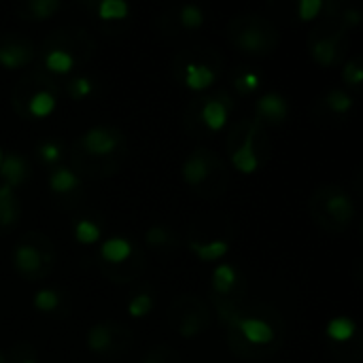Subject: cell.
<instances>
[{
    "instance_id": "obj_1",
    "label": "cell",
    "mask_w": 363,
    "mask_h": 363,
    "mask_svg": "<svg viewBox=\"0 0 363 363\" xmlns=\"http://www.w3.org/2000/svg\"><path fill=\"white\" fill-rule=\"evenodd\" d=\"M81 145L87 153H91L96 157H104V155H111L121 145V134L113 128L96 125L83 134Z\"/></svg>"
},
{
    "instance_id": "obj_2",
    "label": "cell",
    "mask_w": 363,
    "mask_h": 363,
    "mask_svg": "<svg viewBox=\"0 0 363 363\" xmlns=\"http://www.w3.org/2000/svg\"><path fill=\"white\" fill-rule=\"evenodd\" d=\"M236 328L247 338L249 345H270L274 340V330L264 319L245 317V319H238Z\"/></svg>"
},
{
    "instance_id": "obj_3",
    "label": "cell",
    "mask_w": 363,
    "mask_h": 363,
    "mask_svg": "<svg viewBox=\"0 0 363 363\" xmlns=\"http://www.w3.org/2000/svg\"><path fill=\"white\" fill-rule=\"evenodd\" d=\"M257 113H259L262 117L274 121V123H281V121H285L287 115H289V104H287V100H285L281 94L268 91V94H264V96L257 100Z\"/></svg>"
},
{
    "instance_id": "obj_4",
    "label": "cell",
    "mask_w": 363,
    "mask_h": 363,
    "mask_svg": "<svg viewBox=\"0 0 363 363\" xmlns=\"http://www.w3.org/2000/svg\"><path fill=\"white\" fill-rule=\"evenodd\" d=\"M232 164L238 172L242 174H253L259 166V157L255 153V147H253V134H249L240 147L232 153Z\"/></svg>"
},
{
    "instance_id": "obj_5",
    "label": "cell",
    "mask_w": 363,
    "mask_h": 363,
    "mask_svg": "<svg viewBox=\"0 0 363 363\" xmlns=\"http://www.w3.org/2000/svg\"><path fill=\"white\" fill-rule=\"evenodd\" d=\"M32 49L23 43H6L0 45V66L6 70H15L32 60Z\"/></svg>"
},
{
    "instance_id": "obj_6",
    "label": "cell",
    "mask_w": 363,
    "mask_h": 363,
    "mask_svg": "<svg viewBox=\"0 0 363 363\" xmlns=\"http://www.w3.org/2000/svg\"><path fill=\"white\" fill-rule=\"evenodd\" d=\"M325 211H328V215H330L334 221H338V223H349V221H353V217H355V204H353V200H351L347 194H342V191H336V194H332V196L325 200Z\"/></svg>"
},
{
    "instance_id": "obj_7",
    "label": "cell",
    "mask_w": 363,
    "mask_h": 363,
    "mask_svg": "<svg viewBox=\"0 0 363 363\" xmlns=\"http://www.w3.org/2000/svg\"><path fill=\"white\" fill-rule=\"evenodd\" d=\"M215 83V70L206 64H187L185 66V85L191 91H204Z\"/></svg>"
},
{
    "instance_id": "obj_8",
    "label": "cell",
    "mask_w": 363,
    "mask_h": 363,
    "mask_svg": "<svg viewBox=\"0 0 363 363\" xmlns=\"http://www.w3.org/2000/svg\"><path fill=\"white\" fill-rule=\"evenodd\" d=\"M15 268L23 274H34L43 266V253L32 245H19L13 253Z\"/></svg>"
},
{
    "instance_id": "obj_9",
    "label": "cell",
    "mask_w": 363,
    "mask_h": 363,
    "mask_svg": "<svg viewBox=\"0 0 363 363\" xmlns=\"http://www.w3.org/2000/svg\"><path fill=\"white\" fill-rule=\"evenodd\" d=\"M132 251H134V249H132V242H130V240L115 236V238H108V240L102 242L100 255H102V259L108 262V264H123V262L130 259Z\"/></svg>"
},
{
    "instance_id": "obj_10",
    "label": "cell",
    "mask_w": 363,
    "mask_h": 363,
    "mask_svg": "<svg viewBox=\"0 0 363 363\" xmlns=\"http://www.w3.org/2000/svg\"><path fill=\"white\" fill-rule=\"evenodd\" d=\"M28 174V168H26V162L11 153V155H4L2 164H0V177L4 179V185H9L11 189H15Z\"/></svg>"
},
{
    "instance_id": "obj_11",
    "label": "cell",
    "mask_w": 363,
    "mask_h": 363,
    "mask_svg": "<svg viewBox=\"0 0 363 363\" xmlns=\"http://www.w3.org/2000/svg\"><path fill=\"white\" fill-rule=\"evenodd\" d=\"M200 115H202V123H204L208 130H213V132L223 130L225 123H228V106H225L223 102L215 100V98H211V100L204 102Z\"/></svg>"
},
{
    "instance_id": "obj_12",
    "label": "cell",
    "mask_w": 363,
    "mask_h": 363,
    "mask_svg": "<svg viewBox=\"0 0 363 363\" xmlns=\"http://www.w3.org/2000/svg\"><path fill=\"white\" fill-rule=\"evenodd\" d=\"M181 174L183 179L189 183V185H200L206 181L208 177V160L202 155V153H194L185 160L183 168H181Z\"/></svg>"
},
{
    "instance_id": "obj_13",
    "label": "cell",
    "mask_w": 363,
    "mask_h": 363,
    "mask_svg": "<svg viewBox=\"0 0 363 363\" xmlns=\"http://www.w3.org/2000/svg\"><path fill=\"white\" fill-rule=\"evenodd\" d=\"M191 253L200 262H219L221 257L228 255L230 245L225 240H213V242H191L189 245Z\"/></svg>"
},
{
    "instance_id": "obj_14",
    "label": "cell",
    "mask_w": 363,
    "mask_h": 363,
    "mask_svg": "<svg viewBox=\"0 0 363 363\" xmlns=\"http://www.w3.org/2000/svg\"><path fill=\"white\" fill-rule=\"evenodd\" d=\"M17 215H19V206H17L15 191L9 185H2L0 187V225L11 228L17 221Z\"/></svg>"
},
{
    "instance_id": "obj_15",
    "label": "cell",
    "mask_w": 363,
    "mask_h": 363,
    "mask_svg": "<svg viewBox=\"0 0 363 363\" xmlns=\"http://www.w3.org/2000/svg\"><path fill=\"white\" fill-rule=\"evenodd\" d=\"M49 187L53 194H60V196L70 194L79 187V177L74 172H70L68 168H57L49 177Z\"/></svg>"
},
{
    "instance_id": "obj_16",
    "label": "cell",
    "mask_w": 363,
    "mask_h": 363,
    "mask_svg": "<svg viewBox=\"0 0 363 363\" xmlns=\"http://www.w3.org/2000/svg\"><path fill=\"white\" fill-rule=\"evenodd\" d=\"M325 332H328V336H330L334 342H347V340H351V338L355 336L357 325H355V321H353L351 317H334V319L328 323Z\"/></svg>"
},
{
    "instance_id": "obj_17",
    "label": "cell",
    "mask_w": 363,
    "mask_h": 363,
    "mask_svg": "<svg viewBox=\"0 0 363 363\" xmlns=\"http://www.w3.org/2000/svg\"><path fill=\"white\" fill-rule=\"evenodd\" d=\"M238 281V274H236V268L230 266V264H221L215 268L213 277H211V283H213V289L217 294H230L234 289Z\"/></svg>"
},
{
    "instance_id": "obj_18",
    "label": "cell",
    "mask_w": 363,
    "mask_h": 363,
    "mask_svg": "<svg viewBox=\"0 0 363 363\" xmlns=\"http://www.w3.org/2000/svg\"><path fill=\"white\" fill-rule=\"evenodd\" d=\"M55 104H57L55 102V96L51 91H47V89H40V91H36L30 98L28 111H30L32 117H49L55 111Z\"/></svg>"
},
{
    "instance_id": "obj_19",
    "label": "cell",
    "mask_w": 363,
    "mask_h": 363,
    "mask_svg": "<svg viewBox=\"0 0 363 363\" xmlns=\"http://www.w3.org/2000/svg\"><path fill=\"white\" fill-rule=\"evenodd\" d=\"M74 66V57L64 49H51L45 55V68L55 74H68Z\"/></svg>"
},
{
    "instance_id": "obj_20",
    "label": "cell",
    "mask_w": 363,
    "mask_h": 363,
    "mask_svg": "<svg viewBox=\"0 0 363 363\" xmlns=\"http://www.w3.org/2000/svg\"><path fill=\"white\" fill-rule=\"evenodd\" d=\"M130 15V4L125 0H102L98 4V17L102 21H121Z\"/></svg>"
},
{
    "instance_id": "obj_21",
    "label": "cell",
    "mask_w": 363,
    "mask_h": 363,
    "mask_svg": "<svg viewBox=\"0 0 363 363\" xmlns=\"http://www.w3.org/2000/svg\"><path fill=\"white\" fill-rule=\"evenodd\" d=\"M113 342V332L106 323H98L94 328H89L87 332V347L94 353H104Z\"/></svg>"
},
{
    "instance_id": "obj_22",
    "label": "cell",
    "mask_w": 363,
    "mask_h": 363,
    "mask_svg": "<svg viewBox=\"0 0 363 363\" xmlns=\"http://www.w3.org/2000/svg\"><path fill=\"white\" fill-rule=\"evenodd\" d=\"M311 55L315 57L317 64L321 66H332L336 62L338 49H336V40L334 38H319L313 47H311Z\"/></svg>"
},
{
    "instance_id": "obj_23",
    "label": "cell",
    "mask_w": 363,
    "mask_h": 363,
    "mask_svg": "<svg viewBox=\"0 0 363 363\" xmlns=\"http://www.w3.org/2000/svg\"><path fill=\"white\" fill-rule=\"evenodd\" d=\"M60 0H32L26 4V13L32 19H49L55 11H60Z\"/></svg>"
},
{
    "instance_id": "obj_24",
    "label": "cell",
    "mask_w": 363,
    "mask_h": 363,
    "mask_svg": "<svg viewBox=\"0 0 363 363\" xmlns=\"http://www.w3.org/2000/svg\"><path fill=\"white\" fill-rule=\"evenodd\" d=\"M100 236H102V232H100V228L94 221H89V219L77 221V225H74V238H77V242H81V245H94V242L100 240Z\"/></svg>"
},
{
    "instance_id": "obj_25",
    "label": "cell",
    "mask_w": 363,
    "mask_h": 363,
    "mask_svg": "<svg viewBox=\"0 0 363 363\" xmlns=\"http://www.w3.org/2000/svg\"><path fill=\"white\" fill-rule=\"evenodd\" d=\"M325 104L334 111V113H349L351 108H353V96L351 94H347V91H342V89H334V91H330L328 96H325Z\"/></svg>"
},
{
    "instance_id": "obj_26",
    "label": "cell",
    "mask_w": 363,
    "mask_h": 363,
    "mask_svg": "<svg viewBox=\"0 0 363 363\" xmlns=\"http://www.w3.org/2000/svg\"><path fill=\"white\" fill-rule=\"evenodd\" d=\"M60 306V294L53 289H40L34 294V308L40 313H53Z\"/></svg>"
},
{
    "instance_id": "obj_27",
    "label": "cell",
    "mask_w": 363,
    "mask_h": 363,
    "mask_svg": "<svg viewBox=\"0 0 363 363\" xmlns=\"http://www.w3.org/2000/svg\"><path fill=\"white\" fill-rule=\"evenodd\" d=\"M236 40H238L240 47L249 49L251 53H262V49H264V34L259 30H253V28L242 30Z\"/></svg>"
},
{
    "instance_id": "obj_28",
    "label": "cell",
    "mask_w": 363,
    "mask_h": 363,
    "mask_svg": "<svg viewBox=\"0 0 363 363\" xmlns=\"http://www.w3.org/2000/svg\"><path fill=\"white\" fill-rule=\"evenodd\" d=\"M179 19H181V23H183L185 28H189V30H198V28L204 23V13H202V9H200V6H196V4H185V6L181 9Z\"/></svg>"
},
{
    "instance_id": "obj_29",
    "label": "cell",
    "mask_w": 363,
    "mask_h": 363,
    "mask_svg": "<svg viewBox=\"0 0 363 363\" xmlns=\"http://www.w3.org/2000/svg\"><path fill=\"white\" fill-rule=\"evenodd\" d=\"M151 308H153V300H151L149 294H138V296H134V298L130 300V304H128V313H130V317H134V319H140V317L149 315Z\"/></svg>"
},
{
    "instance_id": "obj_30",
    "label": "cell",
    "mask_w": 363,
    "mask_h": 363,
    "mask_svg": "<svg viewBox=\"0 0 363 363\" xmlns=\"http://www.w3.org/2000/svg\"><path fill=\"white\" fill-rule=\"evenodd\" d=\"M323 0H300L298 4V15L302 21H313L319 17V13L323 11Z\"/></svg>"
},
{
    "instance_id": "obj_31",
    "label": "cell",
    "mask_w": 363,
    "mask_h": 363,
    "mask_svg": "<svg viewBox=\"0 0 363 363\" xmlns=\"http://www.w3.org/2000/svg\"><path fill=\"white\" fill-rule=\"evenodd\" d=\"M342 79H345L349 85L357 87V85L363 81L362 62H359V60H351V62H347V66H345V70H342Z\"/></svg>"
},
{
    "instance_id": "obj_32",
    "label": "cell",
    "mask_w": 363,
    "mask_h": 363,
    "mask_svg": "<svg viewBox=\"0 0 363 363\" xmlns=\"http://www.w3.org/2000/svg\"><path fill=\"white\" fill-rule=\"evenodd\" d=\"M94 91V83H91V79H87V77H77L72 83H70V96L72 98H87L89 94Z\"/></svg>"
},
{
    "instance_id": "obj_33",
    "label": "cell",
    "mask_w": 363,
    "mask_h": 363,
    "mask_svg": "<svg viewBox=\"0 0 363 363\" xmlns=\"http://www.w3.org/2000/svg\"><path fill=\"white\" fill-rule=\"evenodd\" d=\"M234 85L240 94H251L259 87V77L255 72H245L234 81Z\"/></svg>"
},
{
    "instance_id": "obj_34",
    "label": "cell",
    "mask_w": 363,
    "mask_h": 363,
    "mask_svg": "<svg viewBox=\"0 0 363 363\" xmlns=\"http://www.w3.org/2000/svg\"><path fill=\"white\" fill-rule=\"evenodd\" d=\"M38 155H40L43 162H47V164H55V162L62 157V149H60V145H55V143H43V145L38 147Z\"/></svg>"
},
{
    "instance_id": "obj_35",
    "label": "cell",
    "mask_w": 363,
    "mask_h": 363,
    "mask_svg": "<svg viewBox=\"0 0 363 363\" xmlns=\"http://www.w3.org/2000/svg\"><path fill=\"white\" fill-rule=\"evenodd\" d=\"M168 232L164 230V228H160V225H155V228H151L149 232H147V242L151 245V247H162V245H166L168 242Z\"/></svg>"
},
{
    "instance_id": "obj_36",
    "label": "cell",
    "mask_w": 363,
    "mask_h": 363,
    "mask_svg": "<svg viewBox=\"0 0 363 363\" xmlns=\"http://www.w3.org/2000/svg\"><path fill=\"white\" fill-rule=\"evenodd\" d=\"M345 21L351 23V26H357V23L362 21V13H359L357 9H347V11H345Z\"/></svg>"
},
{
    "instance_id": "obj_37",
    "label": "cell",
    "mask_w": 363,
    "mask_h": 363,
    "mask_svg": "<svg viewBox=\"0 0 363 363\" xmlns=\"http://www.w3.org/2000/svg\"><path fill=\"white\" fill-rule=\"evenodd\" d=\"M0 363H6V357H4L2 353H0Z\"/></svg>"
},
{
    "instance_id": "obj_38",
    "label": "cell",
    "mask_w": 363,
    "mask_h": 363,
    "mask_svg": "<svg viewBox=\"0 0 363 363\" xmlns=\"http://www.w3.org/2000/svg\"><path fill=\"white\" fill-rule=\"evenodd\" d=\"M2 160H4V153H2V149H0V164H2Z\"/></svg>"
},
{
    "instance_id": "obj_39",
    "label": "cell",
    "mask_w": 363,
    "mask_h": 363,
    "mask_svg": "<svg viewBox=\"0 0 363 363\" xmlns=\"http://www.w3.org/2000/svg\"><path fill=\"white\" fill-rule=\"evenodd\" d=\"M23 363H36V362H34L32 357H28V359H26V362H23Z\"/></svg>"
},
{
    "instance_id": "obj_40",
    "label": "cell",
    "mask_w": 363,
    "mask_h": 363,
    "mask_svg": "<svg viewBox=\"0 0 363 363\" xmlns=\"http://www.w3.org/2000/svg\"><path fill=\"white\" fill-rule=\"evenodd\" d=\"M145 363H157V362H153V359H149V362H145Z\"/></svg>"
}]
</instances>
